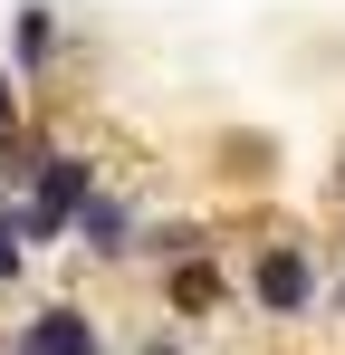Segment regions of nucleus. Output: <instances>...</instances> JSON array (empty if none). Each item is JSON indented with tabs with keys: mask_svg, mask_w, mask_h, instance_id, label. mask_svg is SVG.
Wrapping results in <instances>:
<instances>
[{
	"mask_svg": "<svg viewBox=\"0 0 345 355\" xmlns=\"http://www.w3.org/2000/svg\"><path fill=\"white\" fill-rule=\"evenodd\" d=\"M326 307H336V327H345V259L326 269Z\"/></svg>",
	"mask_w": 345,
	"mask_h": 355,
	"instance_id": "11",
	"label": "nucleus"
},
{
	"mask_svg": "<svg viewBox=\"0 0 345 355\" xmlns=\"http://www.w3.org/2000/svg\"><path fill=\"white\" fill-rule=\"evenodd\" d=\"M134 240H144V211H134V192H115V182H106V192L77 211V250H87L96 269H125Z\"/></svg>",
	"mask_w": 345,
	"mask_h": 355,
	"instance_id": "4",
	"label": "nucleus"
},
{
	"mask_svg": "<svg viewBox=\"0 0 345 355\" xmlns=\"http://www.w3.org/2000/svg\"><path fill=\"white\" fill-rule=\"evenodd\" d=\"M57 144H67V135H57V125H10V135H0V202H19V192H29V182L48 173L57 164Z\"/></svg>",
	"mask_w": 345,
	"mask_h": 355,
	"instance_id": "7",
	"label": "nucleus"
},
{
	"mask_svg": "<svg viewBox=\"0 0 345 355\" xmlns=\"http://www.w3.org/2000/svg\"><path fill=\"white\" fill-rule=\"evenodd\" d=\"M19 279H29V240H19L10 202H0V288H19Z\"/></svg>",
	"mask_w": 345,
	"mask_h": 355,
	"instance_id": "8",
	"label": "nucleus"
},
{
	"mask_svg": "<svg viewBox=\"0 0 345 355\" xmlns=\"http://www.w3.org/2000/svg\"><path fill=\"white\" fill-rule=\"evenodd\" d=\"M57 49H67V19H57L48 0H29V10H10V77H19V87H39V77H48L57 67Z\"/></svg>",
	"mask_w": 345,
	"mask_h": 355,
	"instance_id": "5",
	"label": "nucleus"
},
{
	"mask_svg": "<svg viewBox=\"0 0 345 355\" xmlns=\"http://www.w3.org/2000/svg\"><path fill=\"white\" fill-rule=\"evenodd\" d=\"M10 355H115V346H106V327H96V307L39 297V307L10 327Z\"/></svg>",
	"mask_w": 345,
	"mask_h": 355,
	"instance_id": "3",
	"label": "nucleus"
},
{
	"mask_svg": "<svg viewBox=\"0 0 345 355\" xmlns=\"http://www.w3.org/2000/svg\"><path fill=\"white\" fill-rule=\"evenodd\" d=\"M10 125H29V87H19V77L0 67V135H10Z\"/></svg>",
	"mask_w": 345,
	"mask_h": 355,
	"instance_id": "10",
	"label": "nucleus"
},
{
	"mask_svg": "<svg viewBox=\"0 0 345 355\" xmlns=\"http://www.w3.org/2000/svg\"><path fill=\"white\" fill-rule=\"evenodd\" d=\"M134 355H192V336L163 317V327H144V336H134Z\"/></svg>",
	"mask_w": 345,
	"mask_h": 355,
	"instance_id": "9",
	"label": "nucleus"
},
{
	"mask_svg": "<svg viewBox=\"0 0 345 355\" xmlns=\"http://www.w3.org/2000/svg\"><path fill=\"white\" fill-rule=\"evenodd\" d=\"M106 192V154H87V144H57V164L19 202H10V221H19V240H29V259L39 250H57V240H77V211Z\"/></svg>",
	"mask_w": 345,
	"mask_h": 355,
	"instance_id": "2",
	"label": "nucleus"
},
{
	"mask_svg": "<svg viewBox=\"0 0 345 355\" xmlns=\"http://www.w3.org/2000/svg\"><path fill=\"white\" fill-rule=\"evenodd\" d=\"M221 297H230V279H221V250H202V259L163 269V317H172V327H202V317H221Z\"/></svg>",
	"mask_w": 345,
	"mask_h": 355,
	"instance_id": "6",
	"label": "nucleus"
},
{
	"mask_svg": "<svg viewBox=\"0 0 345 355\" xmlns=\"http://www.w3.org/2000/svg\"><path fill=\"white\" fill-rule=\"evenodd\" d=\"M326 269H336V259H326L307 231H259L249 259H240V297H249L259 327H297V317L326 307Z\"/></svg>",
	"mask_w": 345,
	"mask_h": 355,
	"instance_id": "1",
	"label": "nucleus"
}]
</instances>
